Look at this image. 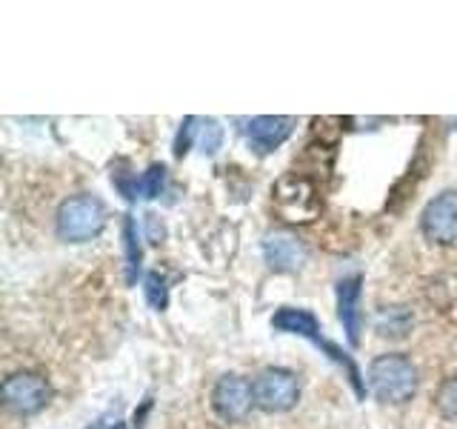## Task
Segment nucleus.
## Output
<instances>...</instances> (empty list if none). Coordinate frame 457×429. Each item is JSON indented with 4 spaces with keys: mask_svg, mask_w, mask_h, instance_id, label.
I'll return each instance as SVG.
<instances>
[{
    "mask_svg": "<svg viewBox=\"0 0 457 429\" xmlns=\"http://www.w3.org/2000/svg\"><path fill=\"white\" fill-rule=\"evenodd\" d=\"M369 390L380 404H406L418 392V366L403 352L378 355L369 364Z\"/></svg>",
    "mask_w": 457,
    "mask_h": 429,
    "instance_id": "nucleus-1",
    "label": "nucleus"
},
{
    "mask_svg": "<svg viewBox=\"0 0 457 429\" xmlns=\"http://www.w3.org/2000/svg\"><path fill=\"white\" fill-rule=\"evenodd\" d=\"M271 329H278V332H289V335H300V338H309L312 343L323 347V352L332 358L335 364H340L343 369L349 372V381L354 386V392L363 395L361 372H357L354 361L340 347H335L332 341H326L320 335V324H318V318H314L309 309H297V307H283V309H278L275 315H271Z\"/></svg>",
    "mask_w": 457,
    "mask_h": 429,
    "instance_id": "nucleus-2",
    "label": "nucleus"
},
{
    "mask_svg": "<svg viewBox=\"0 0 457 429\" xmlns=\"http://www.w3.org/2000/svg\"><path fill=\"white\" fill-rule=\"evenodd\" d=\"M106 226V206L95 195H75L57 209V238L66 243H86Z\"/></svg>",
    "mask_w": 457,
    "mask_h": 429,
    "instance_id": "nucleus-3",
    "label": "nucleus"
},
{
    "mask_svg": "<svg viewBox=\"0 0 457 429\" xmlns=\"http://www.w3.org/2000/svg\"><path fill=\"white\" fill-rule=\"evenodd\" d=\"M254 390V407L263 412H289L300 400V386L295 372L289 369H263L252 383Z\"/></svg>",
    "mask_w": 457,
    "mask_h": 429,
    "instance_id": "nucleus-4",
    "label": "nucleus"
},
{
    "mask_svg": "<svg viewBox=\"0 0 457 429\" xmlns=\"http://www.w3.org/2000/svg\"><path fill=\"white\" fill-rule=\"evenodd\" d=\"M275 206L283 214V221L309 223L318 214V195L314 186L300 175H286L275 186Z\"/></svg>",
    "mask_w": 457,
    "mask_h": 429,
    "instance_id": "nucleus-5",
    "label": "nucleus"
},
{
    "mask_svg": "<svg viewBox=\"0 0 457 429\" xmlns=\"http://www.w3.org/2000/svg\"><path fill=\"white\" fill-rule=\"evenodd\" d=\"M4 404L18 415H35L49 404L52 390L46 378L35 375V372H14L4 381Z\"/></svg>",
    "mask_w": 457,
    "mask_h": 429,
    "instance_id": "nucleus-6",
    "label": "nucleus"
},
{
    "mask_svg": "<svg viewBox=\"0 0 457 429\" xmlns=\"http://www.w3.org/2000/svg\"><path fill=\"white\" fill-rule=\"evenodd\" d=\"M420 229L428 240L440 243V247L457 243V189H446L428 200L420 214Z\"/></svg>",
    "mask_w": 457,
    "mask_h": 429,
    "instance_id": "nucleus-7",
    "label": "nucleus"
},
{
    "mask_svg": "<svg viewBox=\"0 0 457 429\" xmlns=\"http://www.w3.org/2000/svg\"><path fill=\"white\" fill-rule=\"evenodd\" d=\"M212 407L228 424L243 421L254 407L252 381H246L243 375H223L212 390Z\"/></svg>",
    "mask_w": 457,
    "mask_h": 429,
    "instance_id": "nucleus-8",
    "label": "nucleus"
},
{
    "mask_svg": "<svg viewBox=\"0 0 457 429\" xmlns=\"http://www.w3.org/2000/svg\"><path fill=\"white\" fill-rule=\"evenodd\" d=\"M297 121L286 114H261L249 123V147L257 155H269L292 138Z\"/></svg>",
    "mask_w": 457,
    "mask_h": 429,
    "instance_id": "nucleus-9",
    "label": "nucleus"
},
{
    "mask_svg": "<svg viewBox=\"0 0 457 429\" xmlns=\"http://www.w3.org/2000/svg\"><path fill=\"white\" fill-rule=\"evenodd\" d=\"M263 257L275 272H295L306 264V243L292 232H271L263 240Z\"/></svg>",
    "mask_w": 457,
    "mask_h": 429,
    "instance_id": "nucleus-10",
    "label": "nucleus"
},
{
    "mask_svg": "<svg viewBox=\"0 0 457 429\" xmlns=\"http://www.w3.org/2000/svg\"><path fill=\"white\" fill-rule=\"evenodd\" d=\"M363 278L361 275H349L337 283V318L346 329V335L352 341V347L361 343V324H363V315H361V295H363Z\"/></svg>",
    "mask_w": 457,
    "mask_h": 429,
    "instance_id": "nucleus-11",
    "label": "nucleus"
},
{
    "mask_svg": "<svg viewBox=\"0 0 457 429\" xmlns=\"http://www.w3.org/2000/svg\"><path fill=\"white\" fill-rule=\"evenodd\" d=\"M123 249H126V281L135 283L137 281V272H140V261H143V252H140V243H137V223L135 218H123Z\"/></svg>",
    "mask_w": 457,
    "mask_h": 429,
    "instance_id": "nucleus-12",
    "label": "nucleus"
},
{
    "mask_svg": "<svg viewBox=\"0 0 457 429\" xmlns=\"http://www.w3.org/2000/svg\"><path fill=\"white\" fill-rule=\"evenodd\" d=\"M163 186H166V166L163 164H152L140 178H135V192L146 200L161 195Z\"/></svg>",
    "mask_w": 457,
    "mask_h": 429,
    "instance_id": "nucleus-13",
    "label": "nucleus"
},
{
    "mask_svg": "<svg viewBox=\"0 0 457 429\" xmlns=\"http://www.w3.org/2000/svg\"><path fill=\"white\" fill-rule=\"evenodd\" d=\"M143 295H146L149 300V307L157 309V312H163L166 304H169V292H166V281L157 275V272H149L146 281H143Z\"/></svg>",
    "mask_w": 457,
    "mask_h": 429,
    "instance_id": "nucleus-14",
    "label": "nucleus"
},
{
    "mask_svg": "<svg viewBox=\"0 0 457 429\" xmlns=\"http://www.w3.org/2000/svg\"><path fill=\"white\" fill-rule=\"evenodd\" d=\"M435 404H437V409H440L443 418L457 421V375H454V378H449L446 383L440 386Z\"/></svg>",
    "mask_w": 457,
    "mask_h": 429,
    "instance_id": "nucleus-15",
    "label": "nucleus"
},
{
    "mask_svg": "<svg viewBox=\"0 0 457 429\" xmlns=\"http://www.w3.org/2000/svg\"><path fill=\"white\" fill-rule=\"evenodd\" d=\"M223 143V126L218 121H200V149L204 155H214Z\"/></svg>",
    "mask_w": 457,
    "mask_h": 429,
    "instance_id": "nucleus-16",
    "label": "nucleus"
},
{
    "mask_svg": "<svg viewBox=\"0 0 457 429\" xmlns=\"http://www.w3.org/2000/svg\"><path fill=\"white\" fill-rule=\"evenodd\" d=\"M195 123L197 118H186L180 123V132H178V140H175V157H183L192 147V138H195Z\"/></svg>",
    "mask_w": 457,
    "mask_h": 429,
    "instance_id": "nucleus-17",
    "label": "nucleus"
},
{
    "mask_svg": "<svg viewBox=\"0 0 457 429\" xmlns=\"http://www.w3.org/2000/svg\"><path fill=\"white\" fill-rule=\"evenodd\" d=\"M146 235H149V240H152V243H161V240H163V235H166V226L161 223V218H157L154 212H149V214H146Z\"/></svg>",
    "mask_w": 457,
    "mask_h": 429,
    "instance_id": "nucleus-18",
    "label": "nucleus"
},
{
    "mask_svg": "<svg viewBox=\"0 0 457 429\" xmlns=\"http://www.w3.org/2000/svg\"><path fill=\"white\" fill-rule=\"evenodd\" d=\"M106 429H123V424H114V426H106Z\"/></svg>",
    "mask_w": 457,
    "mask_h": 429,
    "instance_id": "nucleus-19",
    "label": "nucleus"
}]
</instances>
